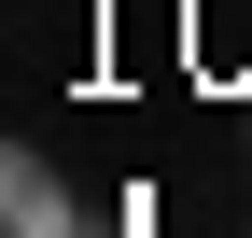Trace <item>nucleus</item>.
I'll return each mask as SVG.
<instances>
[{
  "label": "nucleus",
  "mask_w": 252,
  "mask_h": 238,
  "mask_svg": "<svg viewBox=\"0 0 252 238\" xmlns=\"http://www.w3.org/2000/svg\"><path fill=\"white\" fill-rule=\"evenodd\" d=\"M0 238H98L84 196L56 182V154H0Z\"/></svg>",
  "instance_id": "1"
}]
</instances>
